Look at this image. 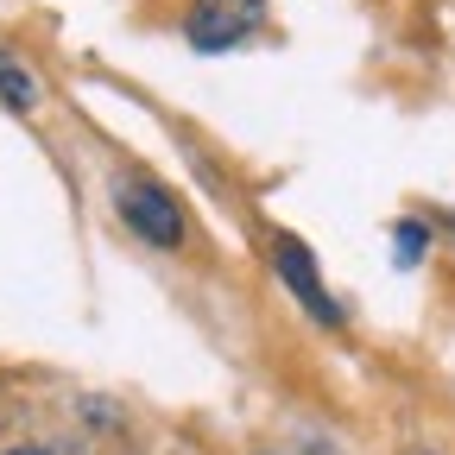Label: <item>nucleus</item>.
Here are the masks:
<instances>
[{"instance_id":"f03ea898","label":"nucleus","mask_w":455,"mask_h":455,"mask_svg":"<svg viewBox=\"0 0 455 455\" xmlns=\"http://www.w3.org/2000/svg\"><path fill=\"white\" fill-rule=\"evenodd\" d=\"M266 26V0H196L184 13L190 51H235Z\"/></svg>"},{"instance_id":"39448f33","label":"nucleus","mask_w":455,"mask_h":455,"mask_svg":"<svg viewBox=\"0 0 455 455\" xmlns=\"http://www.w3.org/2000/svg\"><path fill=\"white\" fill-rule=\"evenodd\" d=\"M424 253H430V228L411 221V215H405V221H392V259H398V266H418Z\"/></svg>"},{"instance_id":"7ed1b4c3","label":"nucleus","mask_w":455,"mask_h":455,"mask_svg":"<svg viewBox=\"0 0 455 455\" xmlns=\"http://www.w3.org/2000/svg\"><path fill=\"white\" fill-rule=\"evenodd\" d=\"M272 272H278V284L291 291L323 329H341V304L323 291V272H316V259H310V247L304 241H291V235H278L272 241Z\"/></svg>"},{"instance_id":"423d86ee","label":"nucleus","mask_w":455,"mask_h":455,"mask_svg":"<svg viewBox=\"0 0 455 455\" xmlns=\"http://www.w3.org/2000/svg\"><path fill=\"white\" fill-rule=\"evenodd\" d=\"M0 455H51V449H38V443H20V449H0Z\"/></svg>"},{"instance_id":"20e7f679","label":"nucleus","mask_w":455,"mask_h":455,"mask_svg":"<svg viewBox=\"0 0 455 455\" xmlns=\"http://www.w3.org/2000/svg\"><path fill=\"white\" fill-rule=\"evenodd\" d=\"M0 101H7L13 114H32L38 108V76L20 64V57H7V51H0Z\"/></svg>"},{"instance_id":"f257e3e1","label":"nucleus","mask_w":455,"mask_h":455,"mask_svg":"<svg viewBox=\"0 0 455 455\" xmlns=\"http://www.w3.org/2000/svg\"><path fill=\"white\" fill-rule=\"evenodd\" d=\"M114 209H121V228H133L146 247L171 253V247H184V235H190L184 203L171 196L164 184H152V178H121V184H114Z\"/></svg>"}]
</instances>
